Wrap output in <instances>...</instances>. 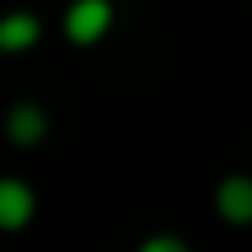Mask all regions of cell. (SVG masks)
Masks as SVG:
<instances>
[{
    "mask_svg": "<svg viewBox=\"0 0 252 252\" xmlns=\"http://www.w3.org/2000/svg\"><path fill=\"white\" fill-rule=\"evenodd\" d=\"M115 27V4L111 0H71L62 9V40L75 49H93L111 35Z\"/></svg>",
    "mask_w": 252,
    "mask_h": 252,
    "instance_id": "cell-1",
    "label": "cell"
},
{
    "mask_svg": "<svg viewBox=\"0 0 252 252\" xmlns=\"http://www.w3.org/2000/svg\"><path fill=\"white\" fill-rule=\"evenodd\" d=\"M49 133H53V120H49V111H44L40 102L18 97V102L4 111V137H9L18 151H35V146H44Z\"/></svg>",
    "mask_w": 252,
    "mask_h": 252,
    "instance_id": "cell-2",
    "label": "cell"
},
{
    "mask_svg": "<svg viewBox=\"0 0 252 252\" xmlns=\"http://www.w3.org/2000/svg\"><path fill=\"white\" fill-rule=\"evenodd\" d=\"M40 213V195L31 182L22 177H0V235H18L35 221Z\"/></svg>",
    "mask_w": 252,
    "mask_h": 252,
    "instance_id": "cell-3",
    "label": "cell"
},
{
    "mask_svg": "<svg viewBox=\"0 0 252 252\" xmlns=\"http://www.w3.org/2000/svg\"><path fill=\"white\" fill-rule=\"evenodd\" d=\"M40 40H44L40 13H31V9H4V13H0V53H4V58H22V53H31Z\"/></svg>",
    "mask_w": 252,
    "mask_h": 252,
    "instance_id": "cell-4",
    "label": "cell"
},
{
    "mask_svg": "<svg viewBox=\"0 0 252 252\" xmlns=\"http://www.w3.org/2000/svg\"><path fill=\"white\" fill-rule=\"evenodd\" d=\"M213 208H217V217L226 226H235V230L248 226L252 221V177H244V173L221 177L217 190H213Z\"/></svg>",
    "mask_w": 252,
    "mask_h": 252,
    "instance_id": "cell-5",
    "label": "cell"
},
{
    "mask_svg": "<svg viewBox=\"0 0 252 252\" xmlns=\"http://www.w3.org/2000/svg\"><path fill=\"white\" fill-rule=\"evenodd\" d=\"M137 252H195L182 235H173V230H159V235H146L142 244H137Z\"/></svg>",
    "mask_w": 252,
    "mask_h": 252,
    "instance_id": "cell-6",
    "label": "cell"
}]
</instances>
